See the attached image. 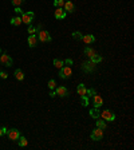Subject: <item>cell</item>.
<instances>
[{
  "label": "cell",
  "mask_w": 134,
  "mask_h": 150,
  "mask_svg": "<svg viewBox=\"0 0 134 150\" xmlns=\"http://www.w3.org/2000/svg\"><path fill=\"white\" fill-rule=\"evenodd\" d=\"M15 12H16V14H23V11H21L20 7H15Z\"/></svg>",
  "instance_id": "obj_33"
},
{
  "label": "cell",
  "mask_w": 134,
  "mask_h": 150,
  "mask_svg": "<svg viewBox=\"0 0 134 150\" xmlns=\"http://www.w3.org/2000/svg\"><path fill=\"white\" fill-rule=\"evenodd\" d=\"M27 32H28V35H32V34H35V32H36V27H34V26L28 24V28H27Z\"/></svg>",
  "instance_id": "obj_28"
},
{
  "label": "cell",
  "mask_w": 134,
  "mask_h": 150,
  "mask_svg": "<svg viewBox=\"0 0 134 150\" xmlns=\"http://www.w3.org/2000/svg\"><path fill=\"white\" fill-rule=\"evenodd\" d=\"M54 66L57 68H62L64 66V60H60V59H54Z\"/></svg>",
  "instance_id": "obj_23"
},
{
  "label": "cell",
  "mask_w": 134,
  "mask_h": 150,
  "mask_svg": "<svg viewBox=\"0 0 134 150\" xmlns=\"http://www.w3.org/2000/svg\"><path fill=\"white\" fill-rule=\"evenodd\" d=\"M73 38L77 39V40H82V38H83V35H82L79 31H74L73 32Z\"/></svg>",
  "instance_id": "obj_26"
},
{
  "label": "cell",
  "mask_w": 134,
  "mask_h": 150,
  "mask_svg": "<svg viewBox=\"0 0 134 150\" xmlns=\"http://www.w3.org/2000/svg\"><path fill=\"white\" fill-rule=\"evenodd\" d=\"M7 135L11 141H18L21 134L18 129H10V130H7Z\"/></svg>",
  "instance_id": "obj_8"
},
{
  "label": "cell",
  "mask_w": 134,
  "mask_h": 150,
  "mask_svg": "<svg viewBox=\"0 0 134 150\" xmlns=\"http://www.w3.org/2000/svg\"><path fill=\"white\" fill-rule=\"evenodd\" d=\"M0 63L6 67H11L12 63H14V60H12V58H11L10 55H8V53H3V54H0Z\"/></svg>",
  "instance_id": "obj_4"
},
{
  "label": "cell",
  "mask_w": 134,
  "mask_h": 150,
  "mask_svg": "<svg viewBox=\"0 0 134 150\" xmlns=\"http://www.w3.org/2000/svg\"><path fill=\"white\" fill-rule=\"evenodd\" d=\"M88 114H90V117L94 119H98L99 117H101V111H99V107H94L91 109L90 111H88Z\"/></svg>",
  "instance_id": "obj_14"
},
{
  "label": "cell",
  "mask_w": 134,
  "mask_h": 150,
  "mask_svg": "<svg viewBox=\"0 0 134 150\" xmlns=\"http://www.w3.org/2000/svg\"><path fill=\"white\" fill-rule=\"evenodd\" d=\"M71 74H73V70H71L70 66H63L62 68H59V78L60 79H68L71 77Z\"/></svg>",
  "instance_id": "obj_2"
},
{
  "label": "cell",
  "mask_w": 134,
  "mask_h": 150,
  "mask_svg": "<svg viewBox=\"0 0 134 150\" xmlns=\"http://www.w3.org/2000/svg\"><path fill=\"white\" fill-rule=\"evenodd\" d=\"M97 94V90L95 88H87V93H86V95H87V97H94V95Z\"/></svg>",
  "instance_id": "obj_27"
},
{
  "label": "cell",
  "mask_w": 134,
  "mask_h": 150,
  "mask_svg": "<svg viewBox=\"0 0 134 150\" xmlns=\"http://www.w3.org/2000/svg\"><path fill=\"white\" fill-rule=\"evenodd\" d=\"M82 40H83V43H86V44H91V43L95 42V36L91 35V34H87V35H83Z\"/></svg>",
  "instance_id": "obj_13"
},
{
  "label": "cell",
  "mask_w": 134,
  "mask_h": 150,
  "mask_svg": "<svg viewBox=\"0 0 134 150\" xmlns=\"http://www.w3.org/2000/svg\"><path fill=\"white\" fill-rule=\"evenodd\" d=\"M15 78H16L18 80H23V79H24V73H23L20 68L15 70Z\"/></svg>",
  "instance_id": "obj_18"
},
{
  "label": "cell",
  "mask_w": 134,
  "mask_h": 150,
  "mask_svg": "<svg viewBox=\"0 0 134 150\" xmlns=\"http://www.w3.org/2000/svg\"><path fill=\"white\" fill-rule=\"evenodd\" d=\"M81 99H82V105H83V106H87L88 105V97H87V95L81 97Z\"/></svg>",
  "instance_id": "obj_30"
},
{
  "label": "cell",
  "mask_w": 134,
  "mask_h": 150,
  "mask_svg": "<svg viewBox=\"0 0 134 150\" xmlns=\"http://www.w3.org/2000/svg\"><path fill=\"white\" fill-rule=\"evenodd\" d=\"M99 118H103V121H106V122H113V121H115V114L110 110H103V111H101Z\"/></svg>",
  "instance_id": "obj_3"
},
{
  "label": "cell",
  "mask_w": 134,
  "mask_h": 150,
  "mask_svg": "<svg viewBox=\"0 0 134 150\" xmlns=\"http://www.w3.org/2000/svg\"><path fill=\"white\" fill-rule=\"evenodd\" d=\"M11 24L15 26V27H19V26L21 24V18H19V16L12 18V19H11Z\"/></svg>",
  "instance_id": "obj_17"
},
{
  "label": "cell",
  "mask_w": 134,
  "mask_h": 150,
  "mask_svg": "<svg viewBox=\"0 0 134 150\" xmlns=\"http://www.w3.org/2000/svg\"><path fill=\"white\" fill-rule=\"evenodd\" d=\"M54 16H55V19H58V20H62V19H64L67 16V12L62 7H59V8H57V10H55V12H54Z\"/></svg>",
  "instance_id": "obj_10"
},
{
  "label": "cell",
  "mask_w": 134,
  "mask_h": 150,
  "mask_svg": "<svg viewBox=\"0 0 134 150\" xmlns=\"http://www.w3.org/2000/svg\"><path fill=\"white\" fill-rule=\"evenodd\" d=\"M50 97L52 98V97H57V93H55V90H51L50 91Z\"/></svg>",
  "instance_id": "obj_34"
},
{
  "label": "cell",
  "mask_w": 134,
  "mask_h": 150,
  "mask_svg": "<svg viewBox=\"0 0 134 150\" xmlns=\"http://www.w3.org/2000/svg\"><path fill=\"white\" fill-rule=\"evenodd\" d=\"M95 67H97L95 63H93L91 60H86V62L82 63L81 68L85 71V73H93V71L95 70Z\"/></svg>",
  "instance_id": "obj_6"
},
{
  "label": "cell",
  "mask_w": 134,
  "mask_h": 150,
  "mask_svg": "<svg viewBox=\"0 0 134 150\" xmlns=\"http://www.w3.org/2000/svg\"><path fill=\"white\" fill-rule=\"evenodd\" d=\"M19 146H21V147H24V146H27L28 145V141L26 140V137H23V135H20L19 137Z\"/></svg>",
  "instance_id": "obj_20"
},
{
  "label": "cell",
  "mask_w": 134,
  "mask_h": 150,
  "mask_svg": "<svg viewBox=\"0 0 134 150\" xmlns=\"http://www.w3.org/2000/svg\"><path fill=\"white\" fill-rule=\"evenodd\" d=\"M38 40H40L42 43H50L52 40V38H51V35L48 34V31L40 30V31H38Z\"/></svg>",
  "instance_id": "obj_1"
},
{
  "label": "cell",
  "mask_w": 134,
  "mask_h": 150,
  "mask_svg": "<svg viewBox=\"0 0 134 150\" xmlns=\"http://www.w3.org/2000/svg\"><path fill=\"white\" fill-rule=\"evenodd\" d=\"M83 53H85V55H87L88 58H91L93 55H95V54H97L95 51H94V50H93V48H90V47H86Z\"/></svg>",
  "instance_id": "obj_21"
},
{
  "label": "cell",
  "mask_w": 134,
  "mask_h": 150,
  "mask_svg": "<svg viewBox=\"0 0 134 150\" xmlns=\"http://www.w3.org/2000/svg\"><path fill=\"white\" fill-rule=\"evenodd\" d=\"M90 138H91L93 141H101L103 138V130L99 129V127L94 129L91 131V134H90Z\"/></svg>",
  "instance_id": "obj_7"
},
{
  "label": "cell",
  "mask_w": 134,
  "mask_h": 150,
  "mask_svg": "<svg viewBox=\"0 0 134 150\" xmlns=\"http://www.w3.org/2000/svg\"><path fill=\"white\" fill-rule=\"evenodd\" d=\"M64 63H66V64H73V59H66Z\"/></svg>",
  "instance_id": "obj_35"
},
{
  "label": "cell",
  "mask_w": 134,
  "mask_h": 150,
  "mask_svg": "<svg viewBox=\"0 0 134 150\" xmlns=\"http://www.w3.org/2000/svg\"><path fill=\"white\" fill-rule=\"evenodd\" d=\"M7 134V127H0V137H3V135H6Z\"/></svg>",
  "instance_id": "obj_31"
},
{
  "label": "cell",
  "mask_w": 134,
  "mask_h": 150,
  "mask_svg": "<svg viewBox=\"0 0 134 150\" xmlns=\"http://www.w3.org/2000/svg\"><path fill=\"white\" fill-rule=\"evenodd\" d=\"M64 1H66V0H54V6H55L57 8H59V7L63 8Z\"/></svg>",
  "instance_id": "obj_25"
},
{
  "label": "cell",
  "mask_w": 134,
  "mask_h": 150,
  "mask_svg": "<svg viewBox=\"0 0 134 150\" xmlns=\"http://www.w3.org/2000/svg\"><path fill=\"white\" fill-rule=\"evenodd\" d=\"M97 127H99V129H106V121H103V119H97Z\"/></svg>",
  "instance_id": "obj_22"
},
{
  "label": "cell",
  "mask_w": 134,
  "mask_h": 150,
  "mask_svg": "<svg viewBox=\"0 0 134 150\" xmlns=\"http://www.w3.org/2000/svg\"><path fill=\"white\" fill-rule=\"evenodd\" d=\"M63 10L66 11L67 14H68V12H70V14H73V12L75 11V6L73 4V1H70V0H67V1H64Z\"/></svg>",
  "instance_id": "obj_12"
},
{
  "label": "cell",
  "mask_w": 134,
  "mask_h": 150,
  "mask_svg": "<svg viewBox=\"0 0 134 150\" xmlns=\"http://www.w3.org/2000/svg\"><path fill=\"white\" fill-rule=\"evenodd\" d=\"M90 60H91L93 63H95V64H97V63H101V62H102L103 58H102L101 55H98V54H95V55H93L91 58H90Z\"/></svg>",
  "instance_id": "obj_19"
},
{
  "label": "cell",
  "mask_w": 134,
  "mask_h": 150,
  "mask_svg": "<svg viewBox=\"0 0 134 150\" xmlns=\"http://www.w3.org/2000/svg\"><path fill=\"white\" fill-rule=\"evenodd\" d=\"M47 86H48L50 90H55V88H57V82H55V79H50Z\"/></svg>",
  "instance_id": "obj_24"
},
{
  "label": "cell",
  "mask_w": 134,
  "mask_h": 150,
  "mask_svg": "<svg viewBox=\"0 0 134 150\" xmlns=\"http://www.w3.org/2000/svg\"><path fill=\"white\" fill-rule=\"evenodd\" d=\"M55 93H57V97H62V98H66L68 97V90H67V87H64V86H58L57 88H55Z\"/></svg>",
  "instance_id": "obj_9"
},
{
  "label": "cell",
  "mask_w": 134,
  "mask_h": 150,
  "mask_svg": "<svg viewBox=\"0 0 134 150\" xmlns=\"http://www.w3.org/2000/svg\"><path fill=\"white\" fill-rule=\"evenodd\" d=\"M11 1H12V4L15 7H20V4H23L26 0H11Z\"/></svg>",
  "instance_id": "obj_29"
},
{
  "label": "cell",
  "mask_w": 134,
  "mask_h": 150,
  "mask_svg": "<svg viewBox=\"0 0 134 150\" xmlns=\"http://www.w3.org/2000/svg\"><path fill=\"white\" fill-rule=\"evenodd\" d=\"M0 78H1V79H7L8 74L6 73V71H0Z\"/></svg>",
  "instance_id": "obj_32"
},
{
  "label": "cell",
  "mask_w": 134,
  "mask_h": 150,
  "mask_svg": "<svg viewBox=\"0 0 134 150\" xmlns=\"http://www.w3.org/2000/svg\"><path fill=\"white\" fill-rule=\"evenodd\" d=\"M34 18H35V14H34L32 11L23 12V14H21V23H26V24L28 26V24H31V23H32Z\"/></svg>",
  "instance_id": "obj_5"
},
{
  "label": "cell",
  "mask_w": 134,
  "mask_h": 150,
  "mask_svg": "<svg viewBox=\"0 0 134 150\" xmlns=\"http://www.w3.org/2000/svg\"><path fill=\"white\" fill-rule=\"evenodd\" d=\"M77 93H78V95H79V97H83V95H86V93H87V88H86L85 84H83V83L78 84Z\"/></svg>",
  "instance_id": "obj_15"
},
{
  "label": "cell",
  "mask_w": 134,
  "mask_h": 150,
  "mask_svg": "<svg viewBox=\"0 0 134 150\" xmlns=\"http://www.w3.org/2000/svg\"><path fill=\"white\" fill-rule=\"evenodd\" d=\"M93 101H94V107H101L103 105V99L102 97H99V95H94L93 97Z\"/></svg>",
  "instance_id": "obj_16"
},
{
  "label": "cell",
  "mask_w": 134,
  "mask_h": 150,
  "mask_svg": "<svg viewBox=\"0 0 134 150\" xmlns=\"http://www.w3.org/2000/svg\"><path fill=\"white\" fill-rule=\"evenodd\" d=\"M0 54H1V48H0Z\"/></svg>",
  "instance_id": "obj_36"
},
{
  "label": "cell",
  "mask_w": 134,
  "mask_h": 150,
  "mask_svg": "<svg viewBox=\"0 0 134 150\" xmlns=\"http://www.w3.org/2000/svg\"><path fill=\"white\" fill-rule=\"evenodd\" d=\"M27 43H28V46L31 47V48L36 47V46H38V35H35V34H32V35H28Z\"/></svg>",
  "instance_id": "obj_11"
}]
</instances>
